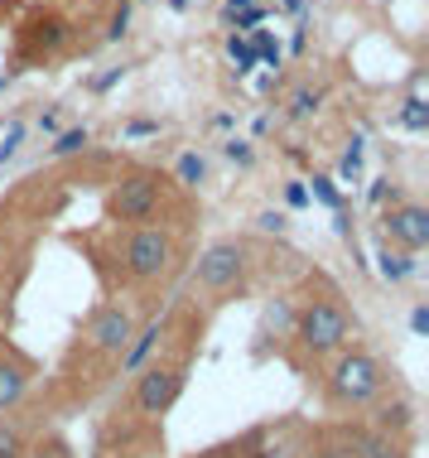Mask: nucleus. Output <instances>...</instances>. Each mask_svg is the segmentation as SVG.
I'll return each instance as SVG.
<instances>
[{"label":"nucleus","instance_id":"39448f33","mask_svg":"<svg viewBox=\"0 0 429 458\" xmlns=\"http://www.w3.org/2000/svg\"><path fill=\"white\" fill-rule=\"evenodd\" d=\"M241 276H247V246H241V242H213L198 256V266H193V284L207 290V294L231 290Z\"/></svg>","mask_w":429,"mask_h":458},{"label":"nucleus","instance_id":"7ed1b4c3","mask_svg":"<svg viewBox=\"0 0 429 458\" xmlns=\"http://www.w3.org/2000/svg\"><path fill=\"white\" fill-rule=\"evenodd\" d=\"M183 381H189V367H183V362H145L140 377H136V391H130V401H136V411L145 420H164L179 405Z\"/></svg>","mask_w":429,"mask_h":458},{"label":"nucleus","instance_id":"c9c22d12","mask_svg":"<svg viewBox=\"0 0 429 458\" xmlns=\"http://www.w3.org/2000/svg\"><path fill=\"white\" fill-rule=\"evenodd\" d=\"M169 10H189V0H169Z\"/></svg>","mask_w":429,"mask_h":458},{"label":"nucleus","instance_id":"4468645a","mask_svg":"<svg viewBox=\"0 0 429 458\" xmlns=\"http://www.w3.org/2000/svg\"><path fill=\"white\" fill-rule=\"evenodd\" d=\"M256 449H261V435H247L237 444H223V449H207V454H193V458H261Z\"/></svg>","mask_w":429,"mask_h":458},{"label":"nucleus","instance_id":"f03ea898","mask_svg":"<svg viewBox=\"0 0 429 458\" xmlns=\"http://www.w3.org/2000/svg\"><path fill=\"white\" fill-rule=\"evenodd\" d=\"M352 333V314L338 300H309L294 318V338L309 352H338Z\"/></svg>","mask_w":429,"mask_h":458},{"label":"nucleus","instance_id":"6e6552de","mask_svg":"<svg viewBox=\"0 0 429 458\" xmlns=\"http://www.w3.org/2000/svg\"><path fill=\"white\" fill-rule=\"evenodd\" d=\"M386 222V237L400 246V251H425L429 246V208H420V203H396L391 213L382 217Z\"/></svg>","mask_w":429,"mask_h":458},{"label":"nucleus","instance_id":"a211bd4d","mask_svg":"<svg viewBox=\"0 0 429 458\" xmlns=\"http://www.w3.org/2000/svg\"><path fill=\"white\" fill-rule=\"evenodd\" d=\"M318 102H324V97H318L314 88H299V92H294V97H290V116H294V121H304V116H314V111H318Z\"/></svg>","mask_w":429,"mask_h":458},{"label":"nucleus","instance_id":"f257e3e1","mask_svg":"<svg viewBox=\"0 0 429 458\" xmlns=\"http://www.w3.org/2000/svg\"><path fill=\"white\" fill-rule=\"evenodd\" d=\"M382 386H386L382 362H376L372 352L352 348L333 362V371H328V405H333V411H358V405L376 401Z\"/></svg>","mask_w":429,"mask_h":458},{"label":"nucleus","instance_id":"f704fd0d","mask_svg":"<svg viewBox=\"0 0 429 458\" xmlns=\"http://www.w3.org/2000/svg\"><path fill=\"white\" fill-rule=\"evenodd\" d=\"M223 10H227V15H237V10H251V0H227Z\"/></svg>","mask_w":429,"mask_h":458},{"label":"nucleus","instance_id":"412c9836","mask_svg":"<svg viewBox=\"0 0 429 458\" xmlns=\"http://www.w3.org/2000/svg\"><path fill=\"white\" fill-rule=\"evenodd\" d=\"M227 54H231V64H237V72H251V68H256V54H251V44L231 39V44H227Z\"/></svg>","mask_w":429,"mask_h":458},{"label":"nucleus","instance_id":"aec40b11","mask_svg":"<svg viewBox=\"0 0 429 458\" xmlns=\"http://www.w3.org/2000/svg\"><path fill=\"white\" fill-rule=\"evenodd\" d=\"M203 174H207L203 155H183V159H179V179L189 183V189H193V183H203Z\"/></svg>","mask_w":429,"mask_h":458},{"label":"nucleus","instance_id":"423d86ee","mask_svg":"<svg viewBox=\"0 0 429 458\" xmlns=\"http://www.w3.org/2000/svg\"><path fill=\"white\" fill-rule=\"evenodd\" d=\"M169 261H174V242H169L164 227H136L126 242V270L130 280H159L169 270Z\"/></svg>","mask_w":429,"mask_h":458},{"label":"nucleus","instance_id":"4be33fe9","mask_svg":"<svg viewBox=\"0 0 429 458\" xmlns=\"http://www.w3.org/2000/svg\"><path fill=\"white\" fill-rule=\"evenodd\" d=\"M20 140H24V126L15 121V126L5 131V140H0V165H5V159H15V155H20Z\"/></svg>","mask_w":429,"mask_h":458},{"label":"nucleus","instance_id":"5701e85b","mask_svg":"<svg viewBox=\"0 0 429 458\" xmlns=\"http://www.w3.org/2000/svg\"><path fill=\"white\" fill-rule=\"evenodd\" d=\"M358 174H362V140H352V150L342 155V179L352 183V179H358Z\"/></svg>","mask_w":429,"mask_h":458},{"label":"nucleus","instance_id":"6ab92c4d","mask_svg":"<svg viewBox=\"0 0 429 458\" xmlns=\"http://www.w3.org/2000/svg\"><path fill=\"white\" fill-rule=\"evenodd\" d=\"M24 458H72V449L63 439H39L34 449H24Z\"/></svg>","mask_w":429,"mask_h":458},{"label":"nucleus","instance_id":"dca6fc26","mask_svg":"<svg viewBox=\"0 0 429 458\" xmlns=\"http://www.w3.org/2000/svg\"><path fill=\"white\" fill-rule=\"evenodd\" d=\"M366 458H410V439H386V435H376L372 449H366Z\"/></svg>","mask_w":429,"mask_h":458},{"label":"nucleus","instance_id":"cd10ccee","mask_svg":"<svg viewBox=\"0 0 429 458\" xmlns=\"http://www.w3.org/2000/svg\"><path fill=\"white\" fill-rule=\"evenodd\" d=\"M223 150H227V159H237V165H251V145L247 140H227Z\"/></svg>","mask_w":429,"mask_h":458},{"label":"nucleus","instance_id":"0eeeda50","mask_svg":"<svg viewBox=\"0 0 429 458\" xmlns=\"http://www.w3.org/2000/svg\"><path fill=\"white\" fill-rule=\"evenodd\" d=\"M130 338H136V318H130V309H121V304L97 309V318L88 324V343L106 357H121L130 348Z\"/></svg>","mask_w":429,"mask_h":458},{"label":"nucleus","instance_id":"9d476101","mask_svg":"<svg viewBox=\"0 0 429 458\" xmlns=\"http://www.w3.org/2000/svg\"><path fill=\"white\" fill-rule=\"evenodd\" d=\"M24 391H29V367L0 352V411H15L24 401Z\"/></svg>","mask_w":429,"mask_h":458},{"label":"nucleus","instance_id":"72a5a7b5","mask_svg":"<svg viewBox=\"0 0 429 458\" xmlns=\"http://www.w3.org/2000/svg\"><path fill=\"white\" fill-rule=\"evenodd\" d=\"M265 10H241V30H251V24H261Z\"/></svg>","mask_w":429,"mask_h":458},{"label":"nucleus","instance_id":"f3484780","mask_svg":"<svg viewBox=\"0 0 429 458\" xmlns=\"http://www.w3.org/2000/svg\"><path fill=\"white\" fill-rule=\"evenodd\" d=\"M24 449H29L24 435H20L15 425H5V420H0V458H24Z\"/></svg>","mask_w":429,"mask_h":458},{"label":"nucleus","instance_id":"bb28decb","mask_svg":"<svg viewBox=\"0 0 429 458\" xmlns=\"http://www.w3.org/2000/svg\"><path fill=\"white\" fill-rule=\"evenodd\" d=\"M314 198H318V203H328V208H338V189H333V179H314Z\"/></svg>","mask_w":429,"mask_h":458},{"label":"nucleus","instance_id":"c85d7f7f","mask_svg":"<svg viewBox=\"0 0 429 458\" xmlns=\"http://www.w3.org/2000/svg\"><path fill=\"white\" fill-rule=\"evenodd\" d=\"M126 135L140 140V135H159V121H126Z\"/></svg>","mask_w":429,"mask_h":458},{"label":"nucleus","instance_id":"2f4dec72","mask_svg":"<svg viewBox=\"0 0 429 458\" xmlns=\"http://www.w3.org/2000/svg\"><path fill=\"white\" fill-rule=\"evenodd\" d=\"M410 328H415V333H429V309H425V304H415V314H410Z\"/></svg>","mask_w":429,"mask_h":458},{"label":"nucleus","instance_id":"20e7f679","mask_svg":"<svg viewBox=\"0 0 429 458\" xmlns=\"http://www.w3.org/2000/svg\"><path fill=\"white\" fill-rule=\"evenodd\" d=\"M112 217L116 222H150L155 217V208H159V174L155 169H126L116 183H112Z\"/></svg>","mask_w":429,"mask_h":458},{"label":"nucleus","instance_id":"c756f323","mask_svg":"<svg viewBox=\"0 0 429 458\" xmlns=\"http://www.w3.org/2000/svg\"><path fill=\"white\" fill-rule=\"evenodd\" d=\"M285 203H290V208H304V203H309V189H304V183H290V189H285Z\"/></svg>","mask_w":429,"mask_h":458},{"label":"nucleus","instance_id":"f8f14e48","mask_svg":"<svg viewBox=\"0 0 429 458\" xmlns=\"http://www.w3.org/2000/svg\"><path fill=\"white\" fill-rule=\"evenodd\" d=\"M376 261H382V276L386 280H410L415 276V256L400 251V246H382V256H376Z\"/></svg>","mask_w":429,"mask_h":458},{"label":"nucleus","instance_id":"ddd939ff","mask_svg":"<svg viewBox=\"0 0 429 458\" xmlns=\"http://www.w3.org/2000/svg\"><path fill=\"white\" fill-rule=\"evenodd\" d=\"M92 145V135H88V126H72V131H63L54 140V159H68V155H82Z\"/></svg>","mask_w":429,"mask_h":458},{"label":"nucleus","instance_id":"473e14b6","mask_svg":"<svg viewBox=\"0 0 429 458\" xmlns=\"http://www.w3.org/2000/svg\"><path fill=\"white\" fill-rule=\"evenodd\" d=\"M299 458H333V454H328V449H324V439L314 435L309 444H304V454H299Z\"/></svg>","mask_w":429,"mask_h":458},{"label":"nucleus","instance_id":"b1692460","mask_svg":"<svg viewBox=\"0 0 429 458\" xmlns=\"http://www.w3.org/2000/svg\"><path fill=\"white\" fill-rule=\"evenodd\" d=\"M256 227H261V232H275V237H280V232L290 227V217H285V213H275V208H265V213L256 217Z\"/></svg>","mask_w":429,"mask_h":458},{"label":"nucleus","instance_id":"a878e982","mask_svg":"<svg viewBox=\"0 0 429 458\" xmlns=\"http://www.w3.org/2000/svg\"><path fill=\"white\" fill-rule=\"evenodd\" d=\"M126 24H130V5L121 0V10L112 15V30H106V39H121V34H126Z\"/></svg>","mask_w":429,"mask_h":458},{"label":"nucleus","instance_id":"2eb2a0df","mask_svg":"<svg viewBox=\"0 0 429 458\" xmlns=\"http://www.w3.org/2000/svg\"><path fill=\"white\" fill-rule=\"evenodd\" d=\"M400 126H406V131H425L429 126V106H425V97H410V102L406 106H400Z\"/></svg>","mask_w":429,"mask_h":458},{"label":"nucleus","instance_id":"9b49d317","mask_svg":"<svg viewBox=\"0 0 429 458\" xmlns=\"http://www.w3.org/2000/svg\"><path fill=\"white\" fill-rule=\"evenodd\" d=\"M159 338H164V318H155L145 333H136V338H130V348L121 352V367H126V371H140L145 362H150V352L159 348Z\"/></svg>","mask_w":429,"mask_h":458},{"label":"nucleus","instance_id":"1a4fd4ad","mask_svg":"<svg viewBox=\"0 0 429 458\" xmlns=\"http://www.w3.org/2000/svg\"><path fill=\"white\" fill-rule=\"evenodd\" d=\"M324 449L333 454V458H366V449H372V429H358V425H333V429H324Z\"/></svg>","mask_w":429,"mask_h":458},{"label":"nucleus","instance_id":"393cba45","mask_svg":"<svg viewBox=\"0 0 429 458\" xmlns=\"http://www.w3.org/2000/svg\"><path fill=\"white\" fill-rule=\"evenodd\" d=\"M251 54H261L265 64H280V44H271V34H256V48Z\"/></svg>","mask_w":429,"mask_h":458},{"label":"nucleus","instance_id":"7c9ffc66","mask_svg":"<svg viewBox=\"0 0 429 458\" xmlns=\"http://www.w3.org/2000/svg\"><path fill=\"white\" fill-rule=\"evenodd\" d=\"M121 78H126V68H112V72H102V78H97L92 88H97V92H106V88H116Z\"/></svg>","mask_w":429,"mask_h":458}]
</instances>
